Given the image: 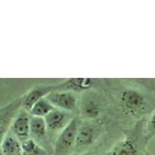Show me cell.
Masks as SVG:
<instances>
[{
    "label": "cell",
    "instance_id": "obj_15",
    "mask_svg": "<svg viewBox=\"0 0 155 155\" xmlns=\"http://www.w3.org/2000/svg\"><path fill=\"white\" fill-rule=\"evenodd\" d=\"M21 146H22L21 155H51L45 148L40 146L32 138H28V140L22 142Z\"/></svg>",
    "mask_w": 155,
    "mask_h": 155
},
{
    "label": "cell",
    "instance_id": "obj_12",
    "mask_svg": "<svg viewBox=\"0 0 155 155\" xmlns=\"http://www.w3.org/2000/svg\"><path fill=\"white\" fill-rule=\"evenodd\" d=\"M106 155H139V149L133 138L126 137L115 143Z\"/></svg>",
    "mask_w": 155,
    "mask_h": 155
},
{
    "label": "cell",
    "instance_id": "obj_6",
    "mask_svg": "<svg viewBox=\"0 0 155 155\" xmlns=\"http://www.w3.org/2000/svg\"><path fill=\"white\" fill-rule=\"evenodd\" d=\"M22 106V96L18 97L9 104L0 107V146L5 134L9 130L12 120ZM0 155L1 151H0Z\"/></svg>",
    "mask_w": 155,
    "mask_h": 155
},
{
    "label": "cell",
    "instance_id": "obj_11",
    "mask_svg": "<svg viewBox=\"0 0 155 155\" xmlns=\"http://www.w3.org/2000/svg\"><path fill=\"white\" fill-rule=\"evenodd\" d=\"M60 91H69L73 92L87 91L94 86L92 78H68L60 83Z\"/></svg>",
    "mask_w": 155,
    "mask_h": 155
},
{
    "label": "cell",
    "instance_id": "obj_13",
    "mask_svg": "<svg viewBox=\"0 0 155 155\" xmlns=\"http://www.w3.org/2000/svg\"><path fill=\"white\" fill-rule=\"evenodd\" d=\"M0 151L2 155H21L22 154L21 142L12 132L8 130L2 140Z\"/></svg>",
    "mask_w": 155,
    "mask_h": 155
},
{
    "label": "cell",
    "instance_id": "obj_9",
    "mask_svg": "<svg viewBox=\"0 0 155 155\" xmlns=\"http://www.w3.org/2000/svg\"><path fill=\"white\" fill-rule=\"evenodd\" d=\"M45 118L31 116L30 120V138L50 153V137ZM51 154V153H50Z\"/></svg>",
    "mask_w": 155,
    "mask_h": 155
},
{
    "label": "cell",
    "instance_id": "obj_4",
    "mask_svg": "<svg viewBox=\"0 0 155 155\" xmlns=\"http://www.w3.org/2000/svg\"><path fill=\"white\" fill-rule=\"evenodd\" d=\"M51 105L57 109L74 113L79 107V100L75 92L69 91H56L46 97Z\"/></svg>",
    "mask_w": 155,
    "mask_h": 155
},
{
    "label": "cell",
    "instance_id": "obj_14",
    "mask_svg": "<svg viewBox=\"0 0 155 155\" xmlns=\"http://www.w3.org/2000/svg\"><path fill=\"white\" fill-rule=\"evenodd\" d=\"M54 109H55V107L51 105V103L48 100L46 97H44V98L38 100L32 107V108L29 111V114L31 116L45 118Z\"/></svg>",
    "mask_w": 155,
    "mask_h": 155
},
{
    "label": "cell",
    "instance_id": "obj_8",
    "mask_svg": "<svg viewBox=\"0 0 155 155\" xmlns=\"http://www.w3.org/2000/svg\"><path fill=\"white\" fill-rule=\"evenodd\" d=\"M73 113L66 112L60 109L55 108L47 116L45 117V120L47 126L49 134H60L74 119Z\"/></svg>",
    "mask_w": 155,
    "mask_h": 155
},
{
    "label": "cell",
    "instance_id": "obj_7",
    "mask_svg": "<svg viewBox=\"0 0 155 155\" xmlns=\"http://www.w3.org/2000/svg\"><path fill=\"white\" fill-rule=\"evenodd\" d=\"M60 91L59 84H39L34 86L30 89L27 93L22 95V106L21 107L27 110L28 112L30 111L32 107L36 102L44 97H46L50 93Z\"/></svg>",
    "mask_w": 155,
    "mask_h": 155
},
{
    "label": "cell",
    "instance_id": "obj_1",
    "mask_svg": "<svg viewBox=\"0 0 155 155\" xmlns=\"http://www.w3.org/2000/svg\"><path fill=\"white\" fill-rule=\"evenodd\" d=\"M82 120L74 116L70 123L58 135L51 155H72L74 153L76 137Z\"/></svg>",
    "mask_w": 155,
    "mask_h": 155
},
{
    "label": "cell",
    "instance_id": "obj_3",
    "mask_svg": "<svg viewBox=\"0 0 155 155\" xmlns=\"http://www.w3.org/2000/svg\"><path fill=\"white\" fill-rule=\"evenodd\" d=\"M120 105L124 113L137 117L145 112L148 107V102L146 97L140 91L133 88H127L120 93Z\"/></svg>",
    "mask_w": 155,
    "mask_h": 155
},
{
    "label": "cell",
    "instance_id": "obj_10",
    "mask_svg": "<svg viewBox=\"0 0 155 155\" xmlns=\"http://www.w3.org/2000/svg\"><path fill=\"white\" fill-rule=\"evenodd\" d=\"M78 109L84 120H97L100 114L101 107L95 96L87 93L79 102Z\"/></svg>",
    "mask_w": 155,
    "mask_h": 155
},
{
    "label": "cell",
    "instance_id": "obj_17",
    "mask_svg": "<svg viewBox=\"0 0 155 155\" xmlns=\"http://www.w3.org/2000/svg\"><path fill=\"white\" fill-rule=\"evenodd\" d=\"M79 155H84V154H79Z\"/></svg>",
    "mask_w": 155,
    "mask_h": 155
},
{
    "label": "cell",
    "instance_id": "obj_2",
    "mask_svg": "<svg viewBox=\"0 0 155 155\" xmlns=\"http://www.w3.org/2000/svg\"><path fill=\"white\" fill-rule=\"evenodd\" d=\"M101 134V127L96 120H82L74 147L75 155L84 154L91 147Z\"/></svg>",
    "mask_w": 155,
    "mask_h": 155
},
{
    "label": "cell",
    "instance_id": "obj_5",
    "mask_svg": "<svg viewBox=\"0 0 155 155\" xmlns=\"http://www.w3.org/2000/svg\"><path fill=\"white\" fill-rule=\"evenodd\" d=\"M30 120L31 115L29 112L21 107L10 125L9 130L22 143L30 138Z\"/></svg>",
    "mask_w": 155,
    "mask_h": 155
},
{
    "label": "cell",
    "instance_id": "obj_16",
    "mask_svg": "<svg viewBox=\"0 0 155 155\" xmlns=\"http://www.w3.org/2000/svg\"><path fill=\"white\" fill-rule=\"evenodd\" d=\"M147 130L149 137L155 135V110L152 113L150 118L147 122Z\"/></svg>",
    "mask_w": 155,
    "mask_h": 155
}]
</instances>
